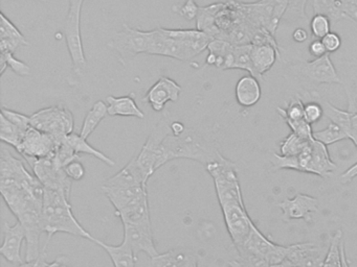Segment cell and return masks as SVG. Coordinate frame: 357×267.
<instances>
[{
	"instance_id": "obj_1",
	"label": "cell",
	"mask_w": 357,
	"mask_h": 267,
	"mask_svg": "<svg viewBox=\"0 0 357 267\" xmlns=\"http://www.w3.org/2000/svg\"><path fill=\"white\" fill-rule=\"evenodd\" d=\"M222 156L208 136L197 129H185L176 136L171 133L167 136L158 149L156 169L175 159H188L202 163L204 167Z\"/></svg>"
},
{
	"instance_id": "obj_57",
	"label": "cell",
	"mask_w": 357,
	"mask_h": 267,
	"mask_svg": "<svg viewBox=\"0 0 357 267\" xmlns=\"http://www.w3.org/2000/svg\"><path fill=\"white\" fill-rule=\"evenodd\" d=\"M355 177H357V163L352 165L350 168L347 169V170L342 173L340 179H342V181H344V183H348L351 179H354Z\"/></svg>"
},
{
	"instance_id": "obj_62",
	"label": "cell",
	"mask_w": 357,
	"mask_h": 267,
	"mask_svg": "<svg viewBox=\"0 0 357 267\" xmlns=\"http://www.w3.org/2000/svg\"><path fill=\"white\" fill-rule=\"evenodd\" d=\"M291 267H300V266H294V265H292V266H291Z\"/></svg>"
},
{
	"instance_id": "obj_40",
	"label": "cell",
	"mask_w": 357,
	"mask_h": 267,
	"mask_svg": "<svg viewBox=\"0 0 357 267\" xmlns=\"http://www.w3.org/2000/svg\"><path fill=\"white\" fill-rule=\"evenodd\" d=\"M305 104L300 96L290 99L287 108H283L277 106V112L284 121H298L304 119Z\"/></svg>"
},
{
	"instance_id": "obj_38",
	"label": "cell",
	"mask_w": 357,
	"mask_h": 267,
	"mask_svg": "<svg viewBox=\"0 0 357 267\" xmlns=\"http://www.w3.org/2000/svg\"><path fill=\"white\" fill-rule=\"evenodd\" d=\"M8 68H11L16 74L20 75V76H28L31 74V67L26 63L16 58L14 54L1 52L0 74L3 75Z\"/></svg>"
},
{
	"instance_id": "obj_3",
	"label": "cell",
	"mask_w": 357,
	"mask_h": 267,
	"mask_svg": "<svg viewBox=\"0 0 357 267\" xmlns=\"http://www.w3.org/2000/svg\"><path fill=\"white\" fill-rule=\"evenodd\" d=\"M43 225L47 235L45 248L58 233L70 234L93 241L95 237L87 232L75 216L70 204V194L60 190L45 188L43 206Z\"/></svg>"
},
{
	"instance_id": "obj_32",
	"label": "cell",
	"mask_w": 357,
	"mask_h": 267,
	"mask_svg": "<svg viewBox=\"0 0 357 267\" xmlns=\"http://www.w3.org/2000/svg\"><path fill=\"white\" fill-rule=\"evenodd\" d=\"M321 102L323 106L324 116L327 117L332 123L342 127L349 137V131L351 127V118H352V113L349 112L348 110H342V108H336L333 104H330L328 100L323 99L321 96H317V98Z\"/></svg>"
},
{
	"instance_id": "obj_7",
	"label": "cell",
	"mask_w": 357,
	"mask_h": 267,
	"mask_svg": "<svg viewBox=\"0 0 357 267\" xmlns=\"http://www.w3.org/2000/svg\"><path fill=\"white\" fill-rule=\"evenodd\" d=\"M153 31H142L133 29L128 24H123L122 31L116 33L107 46L120 54L123 64L133 60L137 54H148L151 45Z\"/></svg>"
},
{
	"instance_id": "obj_37",
	"label": "cell",
	"mask_w": 357,
	"mask_h": 267,
	"mask_svg": "<svg viewBox=\"0 0 357 267\" xmlns=\"http://www.w3.org/2000/svg\"><path fill=\"white\" fill-rule=\"evenodd\" d=\"M313 139L328 146L349 139V137L342 127L331 122L326 129L313 131Z\"/></svg>"
},
{
	"instance_id": "obj_29",
	"label": "cell",
	"mask_w": 357,
	"mask_h": 267,
	"mask_svg": "<svg viewBox=\"0 0 357 267\" xmlns=\"http://www.w3.org/2000/svg\"><path fill=\"white\" fill-rule=\"evenodd\" d=\"M66 142L74 148L75 152L77 154H89V156H95L98 160L102 161L105 163L108 166H114L116 162L109 156H106L105 154L101 152V150L97 149L93 147V145L87 142V139L83 138L80 134L72 133L66 138Z\"/></svg>"
},
{
	"instance_id": "obj_51",
	"label": "cell",
	"mask_w": 357,
	"mask_h": 267,
	"mask_svg": "<svg viewBox=\"0 0 357 267\" xmlns=\"http://www.w3.org/2000/svg\"><path fill=\"white\" fill-rule=\"evenodd\" d=\"M321 42H323L328 54L337 51L340 46H342V38L340 37L338 33H334V31H330L329 33H327L321 39Z\"/></svg>"
},
{
	"instance_id": "obj_28",
	"label": "cell",
	"mask_w": 357,
	"mask_h": 267,
	"mask_svg": "<svg viewBox=\"0 0 357 267\" xmlns=\"http://www.w3.org/2000/svg\"><path fill=\"white\" fill-rule=\"evenodd\" d=\"M93 242L107 252L114 267H135L137 257L126 242L123 241L120 245H112L97 238Z\"/></svg>"
},
{
	"instance_id": "obj_31",
	"label": "cell",
	"mask_w": 357,
	"mask_h": 267,
	"mask_svg": "<svg viewBox=\"0 0 357 267\" xmlns=\"http://www.w3.org/2000/svg\"><path fill=\"white\" fill-rule=\"evenodd\" d=\"M193 256L191 252L175 248L152 258L151 267H183Z\"/></svg>"
},
{
	"instance_id": "obj_54",
	"label": "cell",
	"mask_w": 357,
	"mask_h": 267,
	"mask_svg": "<svg viewBox=\"0 0 357 267\" xmlns=\"http://www.w3.org/2000/svg\"><path fill=\"white\" fill-rule=\"evenodd\" d=\"M47 264V248L45 246L38 258L33 261H24L22 264L17 265V267H45Z\"/></svg>"
},
{
	"instance_id": "obj_8",
	"label": "cell",
	"mask_w": 357,
	"mask_h": 267,
	"mask_svg": "<svg viewBox=\"0 0 357 267\" xmlns=\"http://www.w3.org/2000/svg\"><path fill=\"white\" fill-rule=\"evenodd\" d=\"M171 123H172V119H171L170 113L165 112L160 120L152 129L139 154L135 156L137 164L143 169L148 179H150L158 170L156 162H158V149L167 136L172 133Z\"/></svg>"
},
{
	"instance_id": "obj_39",
	"label": "cell",
	"mask_w": 357,
	"mask_h": 267,
	"mask_svg": "<svg viewBox=\"0 0 357 267\" xmlns=\"http://www.w3.org/2000/svg\"><path fill=\"white\" fill-rule=\"evenodd\" d=\"M311 140L303 139L294 133H290L280 143V152L283 156H298L308 145Z\"/></svg>"
},
{
	"instance_id": "obj_5",
	"label": "cell",
	"mask_w": 357,
	"mask_h": 267,
	"mask_svg": "<svg viewBox=\"0 0 357 267\" xmlns=\"http://www.w3.org/2000/svg\"><path fill=\"white\" fill-rule=\"evenodd\" d=\"M31 125L34 129L63 141L74 133V114L64 106H52L41 108L31 115Z\"/></svg>"
},
{
	"instance_id": "obj_2",
	"label": "cell",
	"mask_w": 357,
	"mask_h": 267,
	"mask_svg": "<svg viewBox=\"0 0 357 267\" xmlns=\"http://www.w3.org/2000/svg\"><path fill=\"white\" fill-rule=\"evenodd\" d=\"M212 37L199 29H153V38L148 54L168 56L175 60H190L208 49Z\"/></svg>"
},
{
	"instance_id": "obj_60",
	"label": "cell",
	"mask_w": 357,
	"mask_h": 267,
	"mask_svg": "<svg viewBox=\"0 0 357 267\" xmlns=\"http://www.w3.org/2000/svg\"><path fill=\"white\" fill-rule=\"evenodd\" d=\"M349 66V73H350V77L356 79L357 81V60H352V62L347 63Z\"/></svg>"
},
{
	"instance_id": "obj_55",
	"label": "cell",
	"mask_w": 357,
	"mask_h": 267,
	"mask_svg": "<svg viewBox=\"0 0 357 267\" xmlns=\"http://www.w3.org/2000/svg\"><path fill=\"white\" fill-rule=\"evenodd\" d=\"M309 37L310 35H309L308 31L304 27H296L292 33V39L296 43H305L308 41Z\"/></svg>"
},
{
	"instance_id": "obj_30",
	"label": "cell",
	"mask_w": 357,
	"mask_h": 267,
	"mask_svg": "<svg viewBox=\"0 0 357 267\" xmlns=\"http://www.w3.org/2000/svg\"><path fill=\"white\" fill-rule=\"evenodd\" d=\"M107 116H109L107 104L103 100L96 102L85 116L82 127H81L80 135L85 139H89V136L96 131L100 122Z\"/></svg>"
},
{
	"instance_id": "obj_52",
	"label": "cell",
	"mask_w": 357,
	"mask_h": 267,
	"mask_svg": "<svg viewBox=\"0 0 357 267\" xmlns=\"http://www.w3.org/2000/svg\"><path fill=\"white\" fill-rule=\"evenodd\" d=\"M344 17L357 25V0H340Z\"/></svg>"
},
{
	"instance_id": "obj_48",
	"label": "cell",
	"mask_w": 357,
	"mask_h": 267,
	"mask_svg": "<svg viewBox=\"0 0 357 267\" xmlns=\"http://www.w3.org/2000/svg\"><path fill=\"white\" fill-rule=\"evenodd\" d=\"M324 116L323 106L317 99L305 104L304 119L310 124L319 122Z\"/></svg>"
},
{
	"instance_id": "obj_25",
	"label": "cell",
	"mask_w": 357,
	"mask_h": 267,
	"mask_svg": "<svg viewBox=\"0 0 357 267\" xmlns=\"http://www.w3.org/2000/svg\"><path fill=\"white\" fill-rule=\"evenodd\" d=\"M279 54V47L273 44L252 45V60L254 65L255 76L263 79V75L273 68Z\"/></svg>"
},
{
	"instance_id": "obj_18",
	"label": "cell",
	"mask_w": 357,
	"mask_h": 267,
	"mask_svg": "<svg viewBox=\"0 0 357 267\" xmlns=\"http://www.w3.org/2000/svg\"><path fill=\"white\" fill-rule=\"evenodd\" d=\"M326 254L317 244L313 242L292 244L288 246L286 260L292 263L294 266L300 267H321Z\"/></svg>"
},
{
	"instance_id": "obj_26",
	"label": "cell",
	"mask_w": 357,
	"mask_h": 267,
	"mask_svg": "<svg viewBox=\"0 0 357 267\" xmlns=\"http://www.w3.org/2000/svg\"><path fill=\"white\" fill-rule=\"evenodd\" d=\"M105 195L107 196L116 212L123 210L135 198L147 192V186H135V187H108L102 185Z\"/></svg>"
},
{
	"instance_id": "obj_46",
	"label": "cell",
	"mask_w": 357,
	"mask_h": 267,
	"mask_svg": "<svg viewBox=\"0 0 357 267\" xmlns=\"http://www.w3.org/2000/svg\"><path fill=\"white\" fill-rule=\"evenodd\" d=\"M1 115L6 117L8 120L11 121L15 124L20 131L26 134V131L32 127L31 125V116L22 114V113L16 112V111L10 110V108H1Z\"/></svg>"
},
{
	"instance_id": "obj_27",
	"label": "cell",
	"mask_w": 357,
	"mask_h": 267,
	"mask_svg": "<svg viewBox=\"0 0 357 267\" xmlns=\"http://www.w3.org/2000/svg\"><path fill=\"white\" fill-rule=\"evenodd\" d=\"M108 106V115L112 117H135V118H145V113L139 108L135 102L133 94L126 96H108L106 98Z\"/></svg>"
},
{
	"instance_id": "obj_16",
	"label": "cell",
	"mask_w": 357,
	"mask_h": 267,
	"mask_svg": "<svg viewBox=\"0 0 357 267\" xmlns=\"http://www.w3.org/2000/svg\"><path fill=\"white\" fill-rule=\"evenodd\" d=\"M301 72L309 81L315 83H342L335 66L330 58V54L304 63L301 66Z\"/></svg>"
},
{
	"instance_id": "obj_34",
	"label": "cell",
	"mask_w": 357,
	"mask_h": 267,
	"mask_svg": "<svg viewBox=\"0 0 357 267\" xmlns=\"http://www.w3.org/2000/svg\"><path fill=\"white\" fill-rule=\"evenodd\" d=\"M26 134L20 131L15 124L8 120L3 115L0 118V139L3 143L13 146L15 149L20 147Z\"/></svg>"
},
{
	"instance_id": "obj_42",
	"label": "cell",
	"mask_w": 357,
	"mask_h": 267,
	"mask_svg": "<svg viewBox=\"0 0 357 267\" xmlns=\"http://www.w3.org/2000/svg\"><path fill=\"white\" fill-rule=\"evenodd\" d=\"M239 257L234 260L229 261L227 266L229 267H268L269 264L260 257L250 252H238Z\"/></svg>"
},
{
	"instance_id": "obj_6",
	"label": "cell",
	"mask_w": 357,
	"mask_h": 267,
	"mask_svg": "<svg viewBox=\"0 0 357 267\" xmlns=\"http://www.w3.org/2000/svg\"><path fill=\"white\" fill-rule=\"evenodd\" d=\"M83 3L84 1L82 0H70V8L64 24V35L72 58L73 70L78 75H82L87 67L81 35V12Z\"/></svg>"
},
{
	"instance_id": "obj_19",
	"label": "cell",
	"mask_w": 357,
	"mask_h": 267,
	"mask_svg": "<svg viewBox=\"0 0 357 267\" xmlns=\"http://www.w3.org/2000/svg\"><path fill=\"white\" fill-rule=\"evenodd\" d=\"M124 225V240L123 241L126 242L130 246L135 256L137 257V254L142 252L152 259L160 254L156 250L155 243H154L152 229L132 225Z\"/></svg>"
},
{
	"instance_id": "obj_13",
	"label": "cell",
	"mask_w": 357,
	"mask_h": 267,
	"mask_svg": "<svg viewBox=\"0 0 357 267\" xmlns=\"http://www.w3.org/2000/svg\"><path fill=\"white\" fill-rule=\"evenodd\" d=\"M225 227L229 232V237L236 248L243 245L248 239L254 221L250 219L245 204H229L221 208Z\"/></svg>"
},
{
	"instance_id": "obj_12",
	"label": "cell",
	"mask_w": 357,
	"mask_h": 267,
	"mask_svg": "<svg viewBox=\"0 0 357 267\" xmlns=\"http://www.w3.org/2000/svg\"><path fill=\"white\" fill-rule=\"evenodd\" d=\"M26 232V261H33L41 254L40 238L45 233L43 225V206L29 207L16 216Z\"/></svg>"
},
{
	"instance_id": "obj_23",
	"label": "cell",
	"mask_w": 357,
	"mask_h": 267,
	"mask_svg": "<svg viewBox=\"0 0 357 267\" xmlns=\"http://www.w3.org/2000/svg\"><path fill=\"white\" fill-rule=\"evenodd\" d=\"M262 96V88L258 77L250 74L244 75L236 83L235 97L237 104L242 108H252L258 104Z\"/></svg>"
},
{
	"instance_id": "obj_36",
	"label": "cell",
	"mask_w": 357,
	"mask_h": 267,
	"mask_svg": "<svg viewBox=\"0 0 357 267\" xmlns=\"http://www.w3.org/2000/svg\"><path fill=\"white\" fill-rule=\"evenodd\" d=\"M252 44L244 45H235L234 47L233 69L248 71L250 74L255 76L254 65L252 60Z\"/></svg>"
},
{
	"instance_id": "obj_53",
	"label": "cell",
	"mask_w": 357,
	"mask_h": 267,
	"mask_svg": "<svg viewBox=\"0 0 357 267\" xmlns=\"http://www.w3.org/2000/svg\"><path fill=\"white\" fill-rule=\"evenodd\" d=\"M308 50L314 58H321V56L328 54L321 39H315L311 41V43L309 44Z\"/></svg>"
},
{
	"instance_id": "obj_33",
	"label": "cell",
	"mask_w": 357,
	"mask_h": 267,
	"mask_svg": "<svg viewBox=\"0 0 357 267\" xmlns=\"http://www.w3.org/2000/svg\"><path fill=\"white\" fill-rule=\"evenodd\" d=\"M313 15L321 14L327 16L332 24L346 19L342 12V2L338 0H311Z\"/></svg>"
},
{
	"instance_id": "obj_41",
	"label": "cell",
	"mask_w": 357,
	"mask_h": 267,
	"mask_svg": "<svg viewBox=\"0 0 357 267\" xmlns=\"http://www.w3.org/2000/svg\"><path fill=\"white\" fill-rule=\"evenodd\" d=\"M307 1L308 0H288L287 10L284 15L283 20H308L306 13Z\"/></svg>"
},
{
	"instance_id": "obj_20",
	"label": "cell",
	"mask_w": 357,
	"mask_h": 267,
	"mask_svg": "<svg viewBox=\"0 0 357 267\" xmlns=\"http://www.w3.org/2000/svg\"><path fill=\"white\" fill-rule=\"evenodd\" d=\"M116 215L121 219L123 225H132L152 229L148 191L135 198L123 210L116 212Z\"/></svg>"
},
{
	"instance_id": "obj_50",
	"label": "cell",
	"mask_w": 357,
	"mask_h": 267,
	"mask_svg": "<svg viewBox=\"0 0 357 267\" xmlns=\"http://www.w3.org/2000/svg\"><path fill=\"white\" fill-rule=\"evenodd\" d=\"M64 169H66V175L73 181H81V179H84L85 173H86L84 165L79 160L70 163Z\"/></svg>"
},
{
	"instance_id": "obj_4",
	"label": "cell",
	"mask_w": 357,
	"mask_h": 267,
	"mask_svg": "<svg viewBox=\"0 0 357 267\" xmlns=\"http://www.w3.org/2000/svg\"><path fill=\"white\" fill-rule=\"evenodd\" d=\"M206 169L214 181L220 208L229 204H244L235 163L222 154L206 165Z\"/></svg>"
},
{
	"instance_id": "obj_43",
	"label": "cell",
	"mask_w": 357,
	"mask_h": 267,
	"mask_svg": "<svg viewBox=\"0 0 357 267\" xmlns=\"http://www.w3.org/2000/svg\"><path fill=\"white\" fill-rule=\"evenodd\" d=\"M331 21L325 15H313L310 20L311 35L315 39H323L327 33H330L331 29Z\"/></svg>"
},
{
	"instance_id": "obj_49",
	"label": "cell",
	"mask_w": 357,
	"mask_h": 267,
	"mask_svg": "<svg viewBox=\"0 0 357 267\" xmlns=\"http://www.w3.org/2000/svg\"><path fill=\"white\" fill-rule=\"evenodd\" d=\"M286 124L291 129L292 133L298 135L303 139L312 140L313 131L310 123L307 122L305 119L298 121H285Z\"/></svg>"
},
{
	"instance_id": "obj_21",
	"label": "cell",
	"mask_w": 357,
	"mask_h": 267,
	"mask_svg": "<svg viewBox=\"0 0 357 267\" xmlns=\"http://www.w3.org/2000/svg\"><path fill=\"white\" fill-rule=\"evenodd\" d=\"M278 206L283 212L284 218L287 220L309 219L311 213L317 212L319 202L313 196L298 193L291 200H284Z\"/></svg>"
},
{
	"instance_id": "obj_44",
	"label": "cell",
	"mask_w": 357,
	"mask_h": 267,
	"mask_svg": "<svg viewBox=\"0 0 357 267\" xmlns=\"http://www.w3.org/2000/svg\"><path fill=\"white\" fill-rule=\"evenodd\" d=\"M54 158H55L56 162L60 166L66 168L70 163L78 160L79 154L75 152L74 148L64 139L63 141L60 142L59 146H58L57 150H56L55 154H54Z\"/></svg>"
},
{
	"instance_id": "obj_15",
	"label": "cell",
	"mask_w": 357,
	"mask_h": 267,
	"mask_svg": "<svg viewBox=\"0 0 357 267\" xmlns=\"http://www.w3.org/2000/svg\"><path fill=\"white\" fill-rule=\"evenodd\" d=\"M181 90L183 88L174 79L162 76L146 92L143 102L149 104L155 112H160L169 102H176L178 100Z\"/></svg>"
},
{
	"instance_id": "obj_17",
	"label": "cell",
	"mask_w": 357,
	"mask_h": 267,
	"mask_svg": "<svg viewBox=\"0 0 357 267\" xmlns=\"http://www.w3.org/2000/svg\"><path fill=\"white\" fill-rule=\"evenodd\" d=\"M24 240L26 232L20 221L17 220L12 227L6 222L3 225V240L0 254L12 264H22L24 262L22 257V246Z\"/></svg>"
},
{
	"instance_id": "obj_24",
	"label": "cell",
	"mask_w": 357,
	"mask_h": 267,
	"mask_svg": "<svg viewBox=\"0 0 357 267\" xmlns=\"http://www.w3.org/2000/svg\"><path fill=\"white\" fill-rule=\"evenodd\" d=\"M0 50L14 54L22 46L29 45L26 37L3 13L0 15Z\"/></svg>"
},
{
	"instance_id": "obj_11",
	"label": "cell",
	"mask_w": 357,
	"mask_h": 267,
	"mask_svg": "<svg viewBox=\"0 0 357 267\" xmlns=\"http://www.w3.org/2000/svg\"><path fill=\"white\" fill-rule=\"evenodd\" d=\"M298 156L303 173L327 177L335 171L336 165L330 158L327 146L317 140H311Z\"/></svg>"
},
{
	"instance_id": "obj_9",
	"label": "cell",
	"mask_w": 357,
	"mask_h": 267,
	"mask_svg": "<svg viewBox=\"0 0 357 267\" xmlns=\"http://www.w3.org/2000/svg\"><path fill=\"white\" fill-rule=\"evenodd\" d=\"M26 161L32 167L33 173L43 187L70 194L73 179L66 175V169L56 162L54 156L43 159H29Z\"/></svg>"
},
{
	"instance_id": "obj_61",
	"label": "cell",
	"mask_w": 357,
	"mask_h": 267,
	"mask_svg": "<svg viewBox=\"0 0 357 267\" xmlns=\"http://www.w3.org/2000/svg\"><path fill=\"white\" fill-rule=\"evenodd\" d=\"M292 263L288 260L284 261V262L280 263V264L269 265L268 267H291Z\"/></svg>"
},
{
	"instance_id": "obj_35",
	"label": "cell",
	"mask_w": 357,
	"mask_h": 267,
	"mask_svg": "<svg viewBox=\"0 0 357 267\" xmlns=\"http://www.w3.org/2000/svg\"><path fill=\"white\" fill-rule=\"evenodd\" d=\"M342 232L340 229L335 232L330 240L329 248L326 254L321 267H342Z\"/></svg>"
},
{
	"instance_id": "obj_56",
	"label": "cell",
	"mask_w": 357,
	"mask_h": 267,
	"mask_svg": "<svg viewBox=\"0 0 357 267\" xmlns=\"http://www.w3.org/2000/svg\"><path fill=\"white\" fill-rule=\"evenodd\" d=\"M349 139L354 143L355 147L357 148V113H352Z\"/></svg>"
},
{
	"instance_id": "obj_59",
	"label": "cell",
	"mask_w": 357,
	"mask_h": 267,
	"mask_svg": "<svg viewBox=\"0 0 357 267\" xmlns=\"http://www.w3.org/2000/svg\"><path fill=\"white\" fill-rule=\"evenodd\" d=\"M185 129H187V127H185L181 121H172V123H171V129H172V133L174 134V135H181V133L185 131Z\"/></svg>"
},
{
	"instance_id": "obj_58",
	"label": "cell",
	"mask_w": 357,
	"mask_h": 267,
	"mask_svg": "<svg viewBox=\"0 0 357 267\" xmlns=\"http://www.w3.org/2000/svg\"><path fill=\"white\" fill-rule=\"evenodd\" d=\"M45 267H70L68 265V258L64 256H59L52 263H47Z\"/></svg>"
},
{
	"instance_id": "obj_10",
	"label": "cell",
	"mask_w": 357,
	"mask_h": 267,
	"mask_svg": "<svg viewBox=\"0 0 357 267\" xmlns=\"http://www.w3.org/2000/svg\"><path fill=\"white\" fill-rule=\"evenodd\" d=\"M238 252H246L256 254L264 259L269 265L280 264L284 262L287 257L288 246L279 245L268 239L255 223H252V231L243 245L236 248Z\"/></svg>"
},
{
	"instance_id": "obj_47",
	"label": "cell",
	"mask_w": 357,
	"mask_h": 267,
	"mask_svg": "<svg viewBox=\"0 0 357 267\" xmlns=\"http://www.w3.org/2000/svg\"><path fill=\"white\" fill-rule=\"evenodd\" d=\"M172 10L175 14L183 17L187 20L192 21L194 19H197L200 8L196 3L195 0H187L183 4L173 6Z\"/></svg>"
},
{
	"instance_id": "obj_22",
	"label": "cell",
	"mask_w": 357,
	"mask_h": 267,
	"mask_svg": "<svg viewBox=\"0 0 357 267\" xmlns=\"http://www.w3.org/2000/svg\"><path fill=\"white\" fill-rule=\"evenodd\" d=\"M148 181H149V179L146 177L145 172L137 164L135 158H133L114 177H109L103 184V186H108V187H135V186H147Z\"/></svg>"
},
{
	"instance_id": "obj_14",
	"label": "cell",
	"mask_w": 357,
	"mask_h": 267,
	"mask_svg": "<svg viewBox=\"0 0 357 267\" xmlns=\"http://www.w3.org/2000/svg\"><path fill=\"white\" fill-rule=\"evenodd\" d=\"M60 142L61 141H58L53 136L31 127L16 150L22 154L24 160L49 158L55 154Z\"/></svg>"
},
{
	"instance_id": "obj_45",
	"label": "cell",
	"mask_w": 357,
	"mask_h": 267,
	"mask_svg": "<svg viewBox=\"0 0 357 267\" xmlns=\"http://www.w3.org/2000/svg\"><path fill=\"white\" fill-rule=\"evenodd\" d=\"M271 162L275 170L290 169V170H296L298 171V172H302L298 156H283V154L273 152V156H271Z\"/></svg>"
}]
</instances>
